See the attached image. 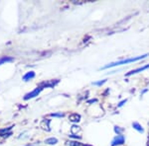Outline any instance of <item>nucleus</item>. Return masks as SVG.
<instances>
[{"label":"nucleus","mask_w":149,"mask_h":146,"mask_svg":"<svg viewBox=\"0 0 149 146\" xmlns=\"http://www.w3.org/2000/svg\"><path fill=\"white\" fill-rule=\"evenodd\" d=\"M148 56H149V54L146 53V54H143V56H135V57H131V58L122 59V60H119V61H115V62H112V63H109V64H107V65H105L104 67H102V69H107V68L115 67V66H118V65H123V64L135 62V61L141 60V59H144L145 57H147Z\"/></svg>","instance_id":"f257e3e1"},{"label":"nucleus","mask_w":149,"mask_h":146,"mask_svg":"<svg viewBox=\"0 0 149 146\" xmlns=\"http://www.w3.org/2000/svg\"><path fill=\"white\" fill-rule=\"evenodd\" d=\"M124 141H125V138L124 136L120 134V135H116L113 139L111 140V143L110 145L111 146H119V145H123L124 144Z\"/></svg>","instance_id":"f03ea898"},{"label":"nucleus","mask_w":149,"mask_h":146,"mask_svg":"<svg viewBox=\"0 0 149 146\" xmlns=\"http://www.w3.org/2000/svg\"><path fill=\"white\" fill-rule=\"evenodd\" d=\"M42 90H43V88H42V87L36 88V89H35V90H33L32 92H30V93H28V94H26V95H25V97H24V100L33 99V98L37 97V96L40 94V92H41Z\"/></svg>","instance_id":"7ed1b4c3"},{"label":"nucleus","mask_w":149,"mask_h":146,"mask_svg":"<svg viewBox=\"0 0 149 146\" xmlns=\"http://www.w3.org/2000/svg\"><path fill=\"white\" fill-rule=\"evenodd\" d=\"M147 68H149V64H147V65H145V66H142V67L136 68V69H134V70L129 71L128 73H126V76H130V75H133V74L139 73V72H141V71L146 70V69H147Z\"/></svg>","instance_id":"20e7f679"},{"label":"nucleus","mask_w":149,"mask_h":146,"mask_svg":"<svg viewBox=\"0 0 149 146\" xmlns=\"http://www.w3.org/2000/svg\"><path fill=\"white\" fill-rule=\"evenodd\" d=\"M35 77V72L34 71H30V72H27L25 75L23 76V80L24 81H29L31 79H33Z\"/></svg>","instance_id":"39448f33"},{"label":"nucleus","mask_w":149,"mask_h":146,"mask_svg":"<svg viewBox=\"0 0 149 146\" xmlns=\"http://www.w3.org/2000/svg\"><path fill=\"white\" fill-rule=\"evenodd\" d=\"M132 127H133L135 130H137L138 132H140V133H143L144 132V129L142 128V126L140 125V123H132Z\"/></svg>","instance_id":"423d86ee"},{"label":"nucleus","mask_w":149,"mask_h":146,"mask_svg":"<svg viewBox=\"0 0 149 146\" xmlns=\"http://www.w3.org/2000/svg\"><path fill=\"white\" fill-rule=\"evenodd\" d=\"M68 145L70 146H92V145H88V144H84L81 142H78V141H69Z\"/></svg>","instance_id":"0eeeda50"},{"label":"nucleus","mask_w":149,"mask_h":146,"mask_svg":"<svg viewBox=\"0 0 149 146\" xmlns=\"http://www.w3.org/2000/svg\"><path fill=\"white\" fill-rule=\"evenodd\" d=\"M13 61V58L12 57H9V56H3L0 58V65L3 63H6V62H11Z\"/></svg>","instance_id":"6e6552de"},{"label":"nucleus","mask_w":149,"mask_h":146,"mask_svg":"<svg viewBox=\"0 0 149 146\" xmlns=\"http://www.w3.org/2000/svg\"><path fill=\"white\" fill-rule=\"evenodd\" d=\"M80 119H81V116L78 114H73L70 116V121H80Z\"/></svg>","instance_id":"1a4fd4ad"},{"label":"nucleus","mask_w":149,"mask_h":146,"mask_svg":"<svg viewBox=\"0 0 149 146\" xmlns=\"http://www.w3.org/2000/svg\"><path fill=\"white\" fill-rule=\"evenodd\" d=\"M45 142L48 143V144L54 145V144H56V143H58V139H57V138H55V137H50V138H48V139H46Z\"/></svg>","instance_id":"9d476101"},{"label":"nucleus","mask_w":149,"mask_h":146,"mask_svg":"<svg viewBox=\"0 0 149 146\" xmlns=\"http://www.w3.org/2000/svg\"><path fill=\"white\" fill-rule=\"evenodd\" d=\"M114 131H115V133H117V135H120V134H122V132H123V128H120L119 126L115 125Z\"/></svg>","instance_id":"9b49d317"},{"label":"nucleus","mask_w":149,"mask_h":146,"mask_svg":"<svg viewBox=\"0 0 149 146\" xmlns=\"http://www.w3.org/2000/svg\"><path fill=\"white\" fill-rule=\"evenodd\" d=\"M105 82H107V79H103V80H102V81H97V82H93V85H95V86H102V85L104 84Z\"/></svg>","instance_id":"f8f14e48"},{"label":"nucleus","mask_w":149,"mask_h":146,"mask_svg":"<svg viewBox=\"0 0 149 146\" xmlns=\"http://www.w3.org/2000/svg\"><path fill=\"white\" fill-rule=\"evenodd\" d=\"M50 116H51V117H59V118H62V117H64V114H51Z\"/></svg>","instance_id":"ddd939ff"},{"label":"nucleus","mask_w":149,"mask_h":146,"mask_svg":"<svg viewBox=\"0 0 149 146\" xmlns=\"http://www.w3.org/2000/svg\"><path fill=\"white\" fill-rule=\"evenodd\" d=\"M12 126H10V127H7V128H3V129H0V133H3V132H5V131H8V130H10Z\"/></svg>","instance_id":"4468645a"},{"label":"nucleus","mask_w":149,"mask_h":146,"mask_svg":"<svg viewBox=\"0 0 149 146\" xmlns=\"http://www.w3.org/2000/svg\"><path fill=\"white\" fill-rule=\"evenodd\" d=\"M127 102V100L125 99V100H123V101H121L120 103H119V104H118V107H122V106H123V105L124 104H125V103Z\"/></svg>","instance_id":"2eb2a0df"},{"label":"nucleus","mask_w":149,"mask_h":146,"mask_svg":"<svg viewBox=\"0 0 149 146\" xmlns=\"http://www.w3.org/2000/svg\"><path fill=\"white\" fill-rule=\"evenodd\" d=\"M93 102H97V100H95H95H91V101H88V103H93Z\"/></svg>","instance_id":"dca6fc26"}]
</instances>
